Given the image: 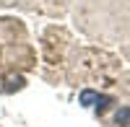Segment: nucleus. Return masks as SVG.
<instances>
[{"instance_id": "obj_2", "label": "nucleus", "mask_w": 130, "mask_h": 127, "mask_svg": "<svg viewBox=\"0 0 130 127\" xmlns=\"http://www.w3.org/2000/svg\"><path fill=\"white\" fill-rule=\"evenodd\" d=\"M94 101H99V96H96L94 91H83L81 93V104H83V107H91Z\"/></svg>"}, {"instance_id": "obj_1", "label": "nucleus", "mask_w": 130, "mask_h": 127, "mask_svg": "<svg viewBox=\"0 0 130 127\" xmlns=\"http://www.w3.org/2000/svg\"><path fill=\"white\" fill-rule=\"evenodd\" d=\"M115 122L117 124H125V127H130V109H120L115 114Z\"/></svg>"}]
</instances>
